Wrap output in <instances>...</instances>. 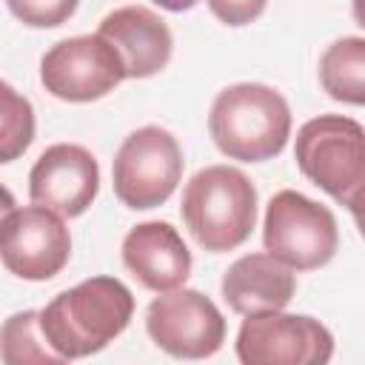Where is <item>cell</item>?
<instances>
[{"mask_svg":"<svg viewBox=\"0 0 365 365\" xmlns=\"http://www.w3.org/2000/svg\"><path fill=\"white\" fill-rule=\"evenodd\" d=\"M134 317V294L117 277H88L40 308L48 345L68 362L103 351Z\"/></svg>","mask_w":365,"mask_h":365,"instance_id":"1","label":"cell"},{"mask_svg":"<svg viewBox=\"0 0 365 365\" xmlns=\"http://www.w3.org/2000/svg\"><path fill=\"white\" fill-rule=\"evenodd\" d=\"M214 145L240 163L277 157L291 137L288 100L265 83H237L217 94L208 114Z\"/></svg>","mask_w":365,"mask_h":365,"instance_id":"2","label":"cell"},{"mask_svg":"<svg viewBox=\"0 0 365 365\" xmlns=\"http://www.w3.org/2000/svg\"><path fill=\"white\" fill-rule=\"evenodd\" d=\"M180 211L200 248L234 251L257 225V188L234 165H208L185 182Z\"/></svg>","mask_w":365,"mask_h":365,"instance_id":"3","label":"cell"},{"mask_svg":"<svg viewBox=\"0 0 365 365\" xmlns=\"http://www.w3.org/2000/svg\"><path fill=\"white\" fill-rule=\"evenodd\" d=\"M297 168L359 220L365 182V131L354 117L319 114L297 131Z\"/></svg>","mask_w":365,"mask_h":365,"instance_id":"4","label":"cell"},{"mask_svg":"<svg viewBox=\"0 0 365 365\" xmlns=\"http://www.w3.org/2000/svg\"><path fill=\"white\" fill-rule=\"evenodd\" d=\"M262 245L291 271L322 268L334 259L339 245L336 217L299 191H277L265 208Z\"/></svg>","mask_w":365,"mask_h":365,"instance_id":"5","label":"cell"},{"mask_svg":"<svg viewBox=\"0 0 365 365\" xmlns=\"http://www.w3.org/2000/svg\"><path fill=\"white\" fill-rule=\"evenodd\" d=\"M182 177V148L177 137L160 125L131 131L114 154L111 182L125 208L148 211L163 205Z\"/></svg>","mask_w":365,"mask_h":365,"instance_id":"6","label":"cell"},{"mask_svg":"<svg viewBox=\"0 0 365 365\" xmlns=\"http://www.w3.org/2000/svg\"><path fill=\"white\" fill-rule=\"evenodd\" d=\"M145 331L157 348L177 359L214 356L225 342V319L214 299L182 285L151 299L145 311Z\"/></svg>","mask_w":365,"mask_h":365,"instance_id":"7","label":"cell"},{"mask_svg":"<svg viewBox=\"0 0 365 365\" xmlns=\"http://www.w3.org/2000/svg\"><path fill=\"white\" fill-rule=\"evenodd\" d=\"M334 356V334L305 314L245 317L237 334V359L245 365H325Z\"/></svg>","mask_w":365,"mask_h":365,"instance_id":"8","label":"cell"},{"mask_svg":"<svg viewBox=\"0 0 365 365\" xmlns=\"http://www.w3.org/2000/svg\"><path fill=\"white\" fill-rule=\"evenodd\" d=\"M71 257V234L63 217L46 205L14 208L0 222V262L9 274L46 282L57 277Z\"/></svg>","mask_w":365,"mask_h":365,"instance_id":"9","label":"cell"},{"mask_svg":"<svg viewBox=\"0 0 365 365\" xmlns=\"http://www.w3.org/2000/svg\"><path fill=\"white\" fill-rule=\"evenodd\" d=\"M125 80L117 51L100 34H80L54 43L40 60L43 88L66 103H91Z\"/></svg>","mask_w":365,"mask_h":365,"instance_id":"10","label":"cell"},{"mask_svg":"<svg viewBox=\"0 0 365 365\" xmlns=\"http://www.w3.org/2000/svg\"><path fill=\"white\" fill-rule=\"evenodd\" d=\"M100 191V165L77 143L48 145L29 174V197L60 217H80Z\"/></svg>","mask_w":365,"mask_h":365,"instance_id":"11","label":"cell"},{"mask_svg":"<svg viewBox=\"0 0 365 365\" xmlns=\"http://www.w3.org/2000/svg\"><path fill=\"white\" fill-rule=\"evenodd\" d=\"M97 34L117 51L123 74L131 80H145L160 74L174 48L168 23L145 6H123L100 20Z\"/></svg>","mask_w":365,"mask_h":365,"instance_id":"12","label":"cell"},{"mask_svg":"<svg viewBox=\"0 0 365 365\" xmlns=\"http://www.w3.org/2000/svg\"><path fill=\"white\" fill-rule=\"evenodd\" d=\"M123 265L143 288L163 294L185 285L191 274V251L171 222L148 220L125 234Z\"/></svg>","mask_w":365,"mask_h":365,"instance_id":"13","label":"cell"},{"mask_svg":"<svg viewBox=\"0 0 365 365\" xmlns=\"http://www.w3.org/2000/svg\"><path fill=\"white\" fill-rule=\"evenodd\" d=\"M222 299L240 317L282 311L297 294L294 271L268 251L245 254L228 265L220 282Z\"/></svg>","mask_w":365,"mask_h":365,"instance_id":"14","label":"cell"},{"mask_svg":"<svg viewBox=\"0 0 365 365\" xmlns=\"http://www.w3.org/2000/svg\"><path fill=\"white\" fill-rule=\"evenodd\" d=\"M319 83L328 97L362 106L365 103V40L342 37L334 40L319 57Z\"/></svg>","mask_w":365,"mask_h":365,"instance_id":"15","label":"cell"},{"mask_svg":"<svg viewBox=\"0 0 365 365\" xmlns=\"http://www.w3.org/2000/svg\"><path fill=\"white\" fill-rule=\"evenodd\" d=\"M0 359L6 365H63L40 328V311H17L0 325Z\"/></svg>","mask_w":365,"mask_h":365,"instance_id":"16","label":"cell"},{"mask_svg":"<svg viewBox=\"0 0 365 365\" xmlns=\"http://www.w3.org/2000/svg\"><path fill=\"white\" fill-rule=\"evenodd\" d=\"M34 140V108L31 103L14 91L6 80H0V165L26 154Z\"/></svg>","mask_w":365,"mask_h":365,"instance_id":"17","label":"cell"},{"mask_svg":"<svg viewBox=\"0 0 365 365\" xmlns=\"http://www.w3.org/2000/svg\"><path fill=\"white\" fill-rule=\"evenodd\" d=\"M80 0H6L9 11L31 29H54L63 26L74 11Z\"/></svg>","mask_w":365,"mask_h":365,"instance_id":"18","label":"cell"},{"mask_svg":"<svg viewBox=\"0 0 365 365\" xmlns=\"http://www.w3.org/2000/svg\"><path fill=\"white\" fill-rule=\"evenodd\" d=\"M268 0H208L211 14L225 26H248L265 11Z\"/></svg>","mask_w":365,"mask_h":365,"instance_id":"19","label":"cell"},{"mask_svg":"<svg viewBox=\"0 0 365 365\" xmlns=\"http://www.w3.org/2000/svg\"><path fill=\"white\" fill-rule=\"evenodd\" d=\"M151 3H157V6L165 9V11H188V9H194L200 0H151Z\"/></svg>","mask_w":365,"mask_h":365,"instance_id":"20","label":"cell"},{"mask_svg":"<svg viewBox=\"0 0 365 365\" xmlns=\"http://www.w3.org/2000/svg\"><path fill=\"white\" fill-rule=\"evenodd\" d=\"M14 211V194L0 182V222Z\"/></svg>","mask_w":365,"mask_h":365,"instance_id":"21","label":"cell"}]
</instances>
